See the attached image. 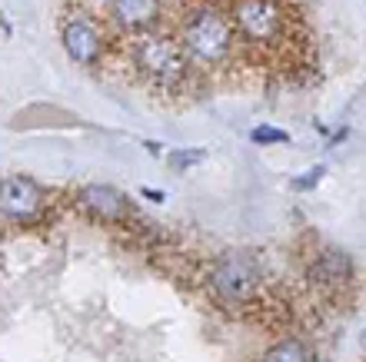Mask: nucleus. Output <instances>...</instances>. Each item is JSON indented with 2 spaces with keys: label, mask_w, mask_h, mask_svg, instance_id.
I'll list each match as a JSON object with an SVG mask.
<instances>
[{
  "label": "nucleus",
  "mask_w": 366,
  "mask_h": 362,
  "mask_svg": "<svg viewBox=\"0 0 366 362\" xmlns=\"http://www.w3.org/2000/svg\"><path fill=\"white\" fill-rule=\"evenodd\" d=\"M240 50L257 60L287 57L297 37V20L290 0H237L227 7Z\"/></svg>",
  "instance_id": "nucleus-1"
},
{
  "label": "nucleus",
  "mask_w": 366,
  "mask_h": 362,
  "mask_svg": "<svg viewBox=\"0 0 366 362\" xmlns=\"http://www.w3.org/2000/svg\"><path fill=\"white\" fill-rule=\"evenodd\" d=\"M174 34L183 54L190 57L193 70H210V74L227 70L240 50V40H237V30H233L227 10L207 7V4H193L183 10Z\"/></svg>",
  "instance_id": "nucleus-2"
},
{
  "label": "nucleus",
  "mask_w": 366,
  "mask_h": 362,
  "mask_svg": "<svg viewBox=\"0 0 366 362\" xmlns=\"http://www.w3.org/2000/svg\"><path fill=\"white\" fill-rule=\"evenodd\" d=\"M134 67L160 94H183L197 76L190 57L183 54L180 40L170 30H157V34L134 40Z\"/></svg>",
  "instance_id": "nucleus-3"
},
{
  "label": "nucleus",
  "mask_w": 366,
  "mask_h": 362,
  "mask_svg": "<svg viewBox=\"0 0 366 362\" xmlns=\"http://www.w3.org/2000/svg\"><path fill=\"white\" fill-rule=\"evenodd\" d=\"M263 286V266L250 253H227L213 263L210 269V289L220 303H247L260 293Z\"/></svg>",
  "instance_id": "nucleus-4"
},
{
  "label": "nucleus",
  "mask_w": 366,
  "mask_h": 362,
  "mask_svg": "<svg viewBox=\"0 0 366 362\" xmlns=\"http://www.w3.org/2000/svg\"><path fill=\"white\" fill-rule=\"evenodd\" d=\"M107 17L117 34L140 40L164 30V0H107Z\"/></svg>",
  "instance_id": "nucleus-5"
},
{
  "label": "nucleus",
  "mask_w": 366,
  "mask_h": 362,
  "mask_svg": "<svg viewBox=\"0 0 366 362\" xmlns=\"http://www.w3.org/2000/svg\"><path fill=\"white\" fill-rule=\"evenodd\" d=\"M60 40H64L67 57L74 60V64H80V67H97L107 54L104 27H100L94 17H87V14H74V17L64 20Z\"/></svg>",
  "instance_id": "nucleus-6"
},
{
  "label": "nucleus",
  "mask_w": 366,
  "mask_h": 362,
  "mask_svg": "<svg viewBox=\"0 0 366 362\" xmlns=\"http://www.w3.org/2000/svg\"><path fill=\"white\" fill-rule=\"evenodd\" d=\"M40 210H44V190L37 180L20 176V173L0 180V216L4 219L24 223V219H34Z\"/></svg>",
  "instance_id": "nucleus-7"
},
{
  "label": "nucleus",
  "mask_w": 366,
  "mask_h": 362,
  "mask_svg": "<svg viewBox=\"0 0 366 362\" xmlns=\"http://www.w3.org/2000/svg\"><path fill=\"white\" fill-rule=\"evenodd\" d=\"M80 203L94 213L97 219H110V223H124L130 219V200H127L120 190L114 186H107V183H90L80 190Z\"/></svg>",
  "instance_id": "nucleus-8"
},
{
  "label": "nucleus",
  "mask_w": 366,
  "mask_h": 362,
  "mask_svg": "<svg viewBox=\"0 0 366 362\" xmlns=\"http://www.w3.org/2000/svg\"><path fill=\"white\" fill-rule=\"evenodd\" d=\"M353 273H357L353 259L337 246H323L317 253V259L310 263V276L317 279L320 286H343V283L353 279Z\"/></svg>",
  "instance_id": "nucleus-9"
},
{
  "label": "nucleus",
  "mask_w": 366,
  "mask_h": 362,
  "mask_svg": "<svg viewBox=\"0 0 366 362\" xmlns=\"http://www.w3.org/2000/svg\"><path fill=\"white\" fill-rule=\"evenodd\" d=\"M310 359H313L310 346L303 339H297V336H287V339H280L270 353H267L263 362H310Z\"/></svg>",
  "instance_id": "nucleus-10"
},
{
  "label": "nucleus",
  "mask_w": 366,
  "mask_h": 362,
  "mask_svg": "<svg viewBox=\"0 0 366 362\" xmlns=\"http://www.w3.org/2000/svg\"><path fill=\"white\" fill-rule=\"evenodd\" d=\"M250 140L257 146H280V144H290L293 136H290L287 130H280V126L263 124V126H253V130H250Z\"/></svg>",
  "instance_id": "nucleus-11"
},
{
  "label": "nucleus",
  "mask_w": 366,
  "mask_h": 362,
  "mask_svg": "<svg viewBox=\"0 0 366 362\" xmlns=\"http://www.w3.org/2000/svg\"><path fill=\"white\" fill-rule=\"evenodd\" d=\"M203 156H207V150H197V146H193V150H170L167 153V166L183 173V170H190L193 163H200Z\"/></svg>",
  "instance_id": "nucleus-12"
},
{
  "label": "nucleus",
  "mask_w": 366,
  "mask_h": 362,
  "mask_svg": "<svg viewBox=\"0 0 366 362\" xmlns=\"http://www.w3.org/2000/svg\"><path fill=\"white\" fill-rule=\"evenodd\" d=\"M323 176H327V166H310L307 173H303V176H297V180H293V190H313V186H320V180H323Z\"/></svg>",
  "instance_id": "nucleus-13"
},
{
  "label": "nucleus",
  "mask_w": 366,
  "mask_h": 362,
  "mask_svg": "<svg viewBox=\"0 0 366 362\" xmlns=\"http://www.w3.org/2000/svg\"><path fill=\"white\" fill-rule=\"evenodd\" d=\"M140 193H144L150 203H164L167 200V193L164 190H154V186H140Z\"/></svg>",
  "instance_id": "nucleus-14"
},
{
  "label": "nucleus",
  "mask_w": 366,
  "mask_h": 362,
  "mask_svg": "<svg viewBox=\"0 0 366 362\" xmlns=\"http://www.w3.org/2000/svg\"><path fill=\"white\" fill-rule=\"evenodd\" d=\"M197 4H207V7H220V10H227L230 4H237V0H197Z\"/></svg>",
  "instance_id": "nucleus-15"
}]
</instances>
